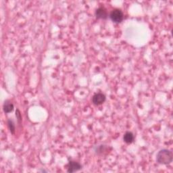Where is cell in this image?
<instances>
[{"label": "cell", "mask_w": 173, "mask_h": 173, "mask_svg": "<svg viewBox=\"0 0 173 173\" xmlns=\"http://www.w3.org/2000/svg\"><path fill=\"white\" fill-rule=\"evenodd\" d=\"M172 158L173 155L171 150L163 149L158 153L156 160L159 164L166 165V164H169L172 162Z\"/></svg>", "instance_id": "cell-1"}, {"label": "cell", "mask_w": 173, "mask_h": 173, "mask_svg": "<svg viewBox=\"0 0 173 173\" xmlns=\"http://www.w3.org/2000/svg\"><path fill=\"white\" fill-rule=\"evenodd\" d=\"M110 18L116 23H120L124 19V14L123 11L120 9L113 10L110 14Z\"/></svg>", "instance_id": "cell-2"}, {"label": "cell", "mask_w": 173, "mask_h": 173, "mask_svg": "<svg viewBox=\"0 0 173 173\" xmlns=\"http://www.w3.org/2000/svg\"><path fill=\"white\" fill-rule=\"evenodd\" d=\"M82 168V165L80 164L77 162H75V161H72V160H70L69 164H68V170H67V172H75L79 171V170H81Z\"/></svg>", "instance_id": "cell-3"}, {"label": "cell", "mask_w": 173, "mask_h": 173, "mask_svg": "<svg viewBox=\"0 0 173 173\" xmlns=\"http://www.w3.org/2000/svg\"><path fill=\"white\" fill-rule=\"evenodd\" d=\"M106 96L104 94L101 93H98L93 95V97L92 98V101L93 104L96 105V106H99V105H101L103 103H104V101H106Z\"/></svg>", "instance_id": "cell-4"}, {"label": "cell", "mask_w": 173, "mask_h": 173, "mask_svg": "<svg viewBox=\"0 0 173 173\" xmlns=\"http://www.w3.org/2000/svg\"><path fill=\"white\" fill-rule=\"evenodd\" d=\"M95 16L98 18L106 19L107 18V12L104 7H100L95 11Z\"/></svg>", "instance_id": "cell-5"}, {"label": "cell", "mask_w": 173, "mask_h": 173, "mask_svg": "<svg viewBox=\"0 0 173 173\" xmlns=\"http://www.w3.org/2000/svg\"><path fill=\"white\" fill-rule=\"evenodd\" d=\"M3 108H4V112L6 113V114H8V113H10L11 112L13 111L14 105L12 103H11L10 101L6 100L4 102Z\"/></svg>", "instance_id": "cell-6"}, {"label": "cell", "mask_w": 173, "mask_h": 173, "mask_svg": "<svg viewBox=\"0 0 173 173\" xmlns=\"http://www.w3.org/2000/svg\"><path fill=\"white\" fill-rule=\"evenodd\" d=\"M123 140L127 143H131L134 141V135L131 132H127L124 135Z\"/></svg>", "instance_id": "cell-7"}, {"label": "cell", "mask_w": 173, "mask_h": 173, "mask_svg": "<svg viewBox=\"0 0 173 173\" xmlns=\"http://www.w3.org/2000/svg\"><path fill=\"white\" fill-rule=\"evenodd\" d=\"M8 127H9V129H10L11 133L14 134L15 132V125H14V123L13 120H11V119H9L8 122Z\"/></svg>", "instance_id": "cell-8"}, {"label": "cell", "mask_w": 173, "mask_h": 173, "mask_svg": "<svg viewBox=\"0 0 173 173\" xmlns=\"http://www.w3.org/2000/svg\"><path fill=\"white\" fill-rule=\"evenodd\" d=\"M107 148V147L105 146H100L97 147V149L95 150V152H97L98 154H102V153L104 152V151H106Z\"/></svg>", "instance_id": "cell-9"}, {"label": "cell", "mask_w": 173, "mask_h": 173, "mask_svg": "<svg viewBox=\"0 0 173 173\" xmlns=\"http://www.w3.org/2000/svg\"><path fill=\"white\" fill-rule=\"evenodd\" d=\"M16 116L17 119H18V123H21V121L22 120V116L21 114V112L18 110H16Z\"/></svg>", "instance_id": "cell-10"}]
</instances>
